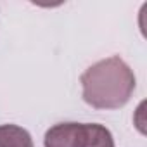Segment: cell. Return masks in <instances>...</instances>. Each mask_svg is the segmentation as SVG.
Returning a JSON list of instances; mask_svg holds the SVG:
<instances>
[{"label":"cell","mask_w":147,"mask_h":147,"mask_svg":"<svg viewBox=\"0 0 147 147\" xmlns=\"http://www.w3.org/2000/svg\"><path fill=\"white\" fill-rule=\"evenodd\" d=\"M45 147H114L111 131L97 123H59L47 130Z\"/></svg>","instance_id":"obj_2"},{"label":"cell","mask_w":147,"mask_h":147,"mask_svg":"<svg viewBox=\"0 0 147 147\" xmlns=\"http://www.w3.org/2000/svg\"><path fill=\"white\" fill-rule=\"evenodd\" d=\"M0 147H35L28 130L18 125H0Z\"/></svg>","instance_id":"obj_3"},{"label":"cell","mask_w":147,"mask_h":147,"mask_svg":"<svg viewBox=\"0 0 147 147\" xmlns=\"http://www.w3.org/2000/svg\"><path fill=\"white\" fill-rule=\"evenodd\" d=\"M83 100L95 109L123 107L137 87L131 67L118 55L92 64L80 78Z\"/></svg>","instance_id":"obj_1"}]
</instances>
